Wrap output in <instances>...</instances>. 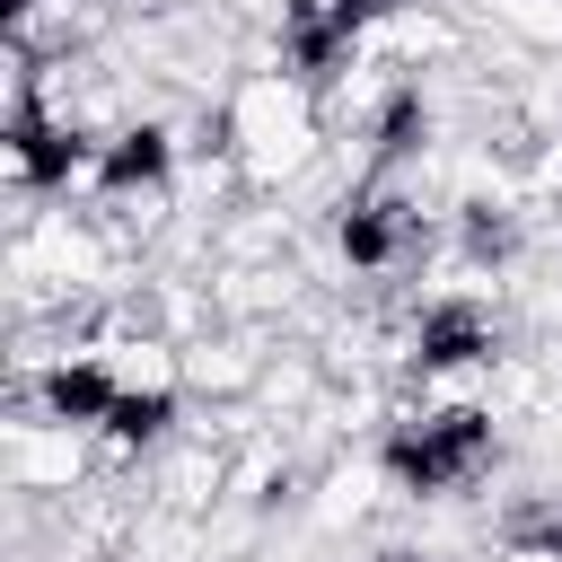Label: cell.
<instances>
[{
  "mask_svg": "<svg viewBox=\"0 0 562 562\" xmlns=\"http://www.w3.org/2000/svg\"><path fill=\"white\" fill-rule=\"evenodd\" d=\"M483 465H492V413H483V404L422 413V422H404V430L386 439V474H395L404 492H422V501L474 483Z\"/></svg>",
  "mask_w": 562,
  "mask_h": 562,
  "instance_id": "6da1fadb",
  "label": "cell"
},
{
  "mask_svg": "<svg viewBox=\"0 0 562 562\" xmlns=\"http://www.w3.org/2000/svg\"><path fill=\"white\" fill-rule=\"evenodd\" d=\"M9 167H18L26 193H53V184H70V176L88 167V140H79L70 123H53L35 97H18V105H9Z\"/></svg>",
  "mask_w": 562,
  "mask_h": 562,
  "instance_id": "7a4b0ae2",
  "label": "cell"
},
{
  "mask_svg": "<svg viewBox=\"0 0 562 562\" xmlns=\"http://www.w3.org/2000/svg\"><path fill=\"white\" fill-rule=\"evenodd\" d=\"M501 351V325L474 307V299H430L422 325H413V369L422 378H448V369H474Z\"/></svg>",
  "mask_w": 562,
  "mask_h": 562,
  "instance_id": "3957f363",
  "label": "cell"
},
{
  "mask_svg": "<svg viewBox=\"0 0 562 562\" xmlns=\"http://www.w3.org/2000/svg\"><path fill=\"white\" fill-rule=\"evenodd\" d=\"M351 44H360V26L342 18V0H290V9H281V53H290V70H299L307 88H325V79L351 61Z\"/></svg>",
  "mask_w": 562,
  "mask_h": 562,
  "instance_id": "277c9868",
  "label": "cell"
},
{
  "mask_svg": "<svg viewBox=\"0 0 562 562\" xmlns=\"http://www.w3.org/2000/svg\"><path fill=\"white\" fill-rule=\"evenodd\" d=\"M176 176V140L158 132V123H132V132H114L105 149H97V184L105 193H158Z\"/></svg>",
  "mask_w": 562,
  "mask_h": 562,
  "instance_id": "5b68a950",
  "label": "cell"
},
{
  "mask_svg": "<svg viewBox=\"0 0 562 562\" xmlns=\"http://www.w3.org/2000/svg\"><path fill=\"white\" fill-rule=\"evenodd\" d=\"M114 395H123V378H114L105 360H53V369H44V413L70 422V430H105Z\"/></svg>",
  "mask_w": 562,
  "mask_h": 562,
  "instance_id": "8992f818",
  "label": "cell"
},
{
  "mask_svg": "<svg viewBox=\"0 0 562 562\" xmlns=\"http://www.w3.org/2000/svg\"><path fill=\"white\" fill-rule=\"evenodd\" d=\"M334 246H342V263H360V272L395 263V255H404V202H386V193H360V202H342V228H334Z\"/></svg>",
  "mask_w": 562,
  "mask_h": 562,
  "instance_id": "52a82bcc",
  "label": "cell"
},
{
  "mask_svg": "<svg viewBox=\"0 0 562 562\" xmlns=\"http://www.w3.org/2000/svg\"><path fill=\"white\" fill-rule=\"evenodd\" d=\"M176 430V386H123L114 413H105V439L114 448H158Z\"/></svg>",
  "mask_w": 562,
  "mask_h": 562,
  "instance_id": "ba28073f",
  "label": "cell"
},
{
  "mask_svg": "<svg viewBox=\"0 0 562 562\" xmlns=\"http://www.w3.org/2000/svg\"><path fill=\"white\" fill-rule=\"evenodd\" d=\"M422 132H430L422 88H395V97L378 105V158H413V149H422Z\"/></svg>",
  "mask_w": 562,
  "mask_h": 562,
  "instance_id": "9c48e42d",
  "label": "cell"
},
{
  "mask_svg": "<svg viewBox=\"0 0 562 562\" xmlns=\"http://www.w3.org/2000/svg\"><path fill=\"white\" fill-rule=\"evenodd\" d=\"M509 246H518V228H509L492 202H474V211H465V255H474V263H501Z\"/></svg>",
  "mask_w": 562,
  "mask_h": 562,
  "instance_id": "30bf717a",
  "label": "cell"
},
{
  "mask_svg": "<svg viewBox=\"0 0 562 562\" xmlns=\"http://www.w3.org/2000/svg\"><path fill=\"white\" fill-rule=\"evenodd\" d=\"M518 544H527V553H544V562H562V518H536V527H518Z\"/></svg>",
  "mask_w": 562,
  "mask_h": 562,
  "instance_id": "8fae6325",
  "label": "cell"
},
{
  "mask_svg": "<svg viewBox=\"0 0 562 562\" xmlns=\"http://www.w3.org/2000/svg\"><path fill=\"white\" fill-rule=\"evenodd\" d=\"M35 9H44V0H0V18H9V26H26Z\"/></svg>",
  "mask_w": 562,
  "mask_h": 562,
  "instance_id": "7c38bea8",
  "label": "cell"
},
{
  "mask_svg": "<svg viewBox=\"0 0 562 562\" xmlns=\"http://www.w3.org/2000/svg\"><path fill=\"white\" fill-rule=\"evenodd\" d=\"M378 562H413V553H378Z\"/></svg>",
  "mask_w": 562,
  "mask_h": 562,
  "instance_id": "4fadbf2b",
  "label": "cell"
},
{
  "mask_svg": "<svg viewBox=\"0 0 562 562\" xmlns=\"http://www.w3.org/2000/svg\"><path fill=\"white\" fill-rule=\"evenodd\" d=\"M395 9H404V0H395Z\"/></svg>",
  "mask_w": 562,
  "mask_h": 562,
  "instance_id": "5bb4252c",
  "label": "cell"
}]
</instances>
